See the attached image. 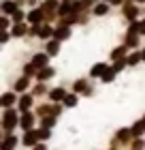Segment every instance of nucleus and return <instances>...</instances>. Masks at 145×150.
I'll use <instances>...</instances> for the list:
<instances>
[{"instance_id":"obj_1","label":"nucleus","mask_w":145,"mask_h":150,"mask_svg":"<svg viewBox=\"0 0 145 150\" xmlns=\"http://www.w3.org/2000/svg\"><path fill=\"white\" fill-rule=\"evenodd\" d=\"M17 120H19V112L15 107H9V110H4L2 118H0V127H2L4 133H13L17 129Z\"/></svg>"},{"instance_id":"obj_2","label":"nucleus","mask_w":145,"mask_h":150,"mask_svg":"<svg viewBox=\"0 0 145 150\" xmlns=\"http://www.w3.org/2000/svg\"><path fill=\"white\" fill-rule=\"evenodd\" d=\"M32 107H34V97L30 94V90H28V92H22V94L17 97L15 110H17L19 114H22V112H30Z\"/></svg>"},{"instance_id":"obj_3","label":"nucleus","mask_w":145,"mask_h":150,"mask_svg":"<svg viewBox=\"0 0 145 150\" xmlns=\"http://www.w3.org/2000/svg\"><path fill=\"white\" fill-rule=\"evenodd\" d=\"M122 15L126 17L128 22L139 19V4H134L132 0H124V2H122Z\"/></svg>"},{"instance_id":"obj_4","label":"nucleus","mask_w":145,"mask_h":150,"mask_svg":"<svg viewBox=\"0 0 145 150\" xmlns=\"http://www.w3.org/2000/svg\"><path fill=\"white\" fill-rule=\"evenodd\" d=\"M34 125H36V116H34V112H22L19 114V120H17V127L22 129V131H28V129H34Z\"/></svg>"},{"instance_id":"obj_5","label":"nucleus","mask_w":145,"mask_h":150,"mask_svg":"<svg viewBox=\"0 0 145 150\" xmlns=\"http://www.w3.org/2000/svg\"><path fill=\"white\" fill-rule=\"evenodd\" d=\"M39 142H41V139H39V129H28V131H24L19 144L26 146V148H32V146H36Z\"/></svg>"},{"instance_id":"obj_6","label":"nucleus","mask_w":145,"mask_h":150,"mask_svg":"<svg viewBox=\"0 0 145 150\" xmlns=\"http://www.w3.org/2000/svg\"><path fill=\"white\" fill-rule=\"evenodd\" d=\"M71 35H73V28H71V26H62V24H58L56 28H53L51 39H56V41H60V43H64V41L71 39Z\"/></svg>"},{"instance_id":"obj_7","label":"nucleus","mask_w":145,"mask_h":150,"mask_svg":"<svg viewBox=\"0 0 145 150\" xmlns=\"http://www.w3.org/2000/svg\"><path fill=\"white\" fill-rule=\"evenodd\" d=\"M26 22H28L30 26H32V24H43V22H45L43 9H41V6H32V9L26 13Z\"/></svg>"},{"instance_id":"obj_8","label":"nucleus","mask_w":145,"mask_h":150,"mask_svg":"<svg viewBox=\"0 0 145 150\" xmlns=\"http://www.w3.org/2000/svg\"><path fill=\"white\" fill-rule=\"evenodd\" d=\"M30 86H32V77H28V75H22V77H17L15 84H13V92H15V94L28 92Z\"/></svg>"},{"instance_id":"obj_9","label":"nucleus","mask_w":145,"mask_h":150,"mask_svg":"<svg viewBox=\"0 0 145 150\" xmlns=\"http://www.w3.org/2000/svg\"><path fill=\"white\" fill-rule=\"evenodd\" d=\"M115 144H122V146H126L132 142V135H130V129L128 127H122V129H117L115 131V137H113Z\"/></svg>"},{"instance_id":"obj_10","label":"nucleus","mask_w":145,"mask_h":150,"mask_svg":"<svg viewBox=\"0 0 145 150\" xmlns=\"http://www.w3.org/2000/svg\"><path fill=\"white\" fill-rule=\"evenodd\" d=\"M17 103V94L13 90H6L0 94V107H4V110H9V107H15Z\"/></svg>"},{"instance_id":"obj_11","label":"nucleus","mask_w":145,"mask_h":150,"mask_svg":"<svg viewBox=\"0 0 145 150\" xmlns=\"http://www.w3.org/2000/svg\"><path fill=\"white\" fill-rule=\"evenodd\" d=\"M30 64L39 71V69H43V67L49 64V56H47L45 52H36V54H34V56L30 58Z\"/></svg>"},{"instance_id":"obj_12","label":"nucleus","mask_w":145,"mask_h":150,"mask_svg":"<svg viewBox=\"0 0 145 150\" xmlns=\"http://www.w3.org/2000/svg\"><path fill=\"white\" fill-rule=\"evenodd\" d=\"M34 77H36V81H43L45 84V81H49L51 77H56V69L47 64V67H43V69H39L36 73H34Z\"/></svg>"},{"instance_id":"obj_13","label":"nucleus","mask_w":145,"mask_h":150,"mask_svg":"<svg viewBox=\"0 0 145 150\" xmlns=\"http://www.w3.org/2000/svg\"><path fill=\"white\" fill-rule=\"evenodd\" d=\"M19 144V139L15 137V133H4L2 142H0V150H15Z\"/></svg>"},{"instance_id":"obj_14","label":"nucleus","mask_w":145,"mask_h":150,"mask_svg":"<svg viewBox=\"0 0 145 150\" xmlns=\"http://www.w3.org/2000/svg\"><path fill=\"white\" fill-rule=\"evenodd\" d=\"M28 28H30V26H28V22H19V24H13L9 32H11V37L22 39V37H26V35H28Z\"/></svg>"},{"instance_id":"obj_15","label":"nucleus","mask_w":145,"mask_h":150,"mask_svg":"<svg viewBox=\"0 0 145 150\" xmlns=\"http://www.w3.org/2000/svg\"><path fill=\"white\" fill-rule=\"evenodd\" d=\"M64 94H66V88L56 86V88H51V90H47V99H49V103H60V101L64 99Z\"/></svg>"},{"instance_id":"obj_16","label":"nucleus","mask_w":145,"mask_h":150,"mask_svg":"<svg viewBox=\"0 0 145 150\" xmlns=\"http://www.w3.org/2000/svg\"><path fill=\"white\" fill-rule=\"evenodd\" d=\"M60 47H62V43H60V41H56V39H47V41H45V54H47L49 58L58 56V54H60Z\"/></svg>"},{"instance_id":"obj_17","label":"nucleus","mask_w":145,"mask_h":150,"mask_svg":"<svg viewBox=\"0 0 145 150\" xmlns=\"http://www.w3.org/2000/svg\"><path fill=\"white\" fill-rule=\"evenodd\" d=\"M109 11H111V4L100 2V0L92 6V15H94V17H105V15H109Z\"/></svg>"},{"instance_id":"obj_18","label":"nucleus","mask_w":145,"mask_h":150,"mask_svg":"<svg viewBox=\"0 0 145 150\" xmlns=\"http://www.w3.org/2000/svg\"><path fill=\"white\" fill-rule=\"evenodd\" d=\"M51 35H53V26L51 24H47V22H43V24H41L39 26V39L41 41H47V39H51Z\"/></svg>"},{"instance_id":"obj_19","label":"nucleus","mask_w":145,"mask_h":150,"mask_svg":"<svg viewBox=\"0 0 145 150\" xmlns=\"http://www.w3.org/2000/svg\"><path fill=\"white\" fill-rule=\"evenodd\" d=\"M34 116H36V118H43V116H53V103H41V105H36Z\"/></svg>"},{"instance_id":"obj_20","label":"nucleus","mask_w":145,"mask_h":150,"mask_svg":"<svg viewBox=\"0 0 145 150\" xmlns=\"http://www.w3.org/2000/svg\"><path fill=\"white\" fill-rule=\"evenodd\" d=\"M107 62H96V64H92V69H90V77H92V79H100V75L102 73H105V69H107Z\"/></svg>"},{"instance_id":"obj_21","label":"nucleus","mask_w":145,"mask_h":150,"mask_svg":"<svg viewBox=\"0 0 145 150\" xmlns=\"http://www.w3.org/2000/svg\"><path fill=\"white\" fill-rule=\"evenodd\" d=\"M60 103L64 105V107H68V110H71V107H77V103H79V94H75V92H66V94H64V99H62Z\"/></svg>"},{"instance_id":"obj_22","label":"nucleus","mask_w":145,"mask_h":150,"mask_svg":"<svg viewBox=\"0 0 145 150\" xmlns=\"http://www.w3.org/2000/svg\"><path fill=\"white\" fill-rule=\"evenodd\" d=\"M130 50H128V47L126 45H117V47H113V50H111V54H109V56H111V62H113V60H120V58H126V54H128Z\"/></svg>"},{"instance_id":"obj_23","label":"nucleus","mask_w":145,"mask_h":150,"mask_svg":"<svg viewBox=\"0 0 145 150\" xmlns=\"http://www.w3.org/2000/svg\"><path fill=\"white\" fill-rule=\"evenodd\" d=\"M30 88H32L30 94H32L34 99H36V97H47V90H49V88H47V86L43 84V81H36V84L30 86Z\"/></svg>"},{"instance_id":"obj_24","label":"nucleus","mask_w":145,"mask_h":150,"mask_svg":"<svg viewBox=\"0 0 145 150\" xmlns=\"http://www.w3.org/2000/svg\"><path fill=\"white\" fill-rule=\"evenodd\" d=\"M88 86H90V84H88L85 77H77V79L73 81V92H75V94H83Z\"/></svg>"},{"instance_id":"obj_25","label":"nucleus","mask_w":145,"mask_h":150,"mask_svg":"<svg viewBox=\"0 0 145 150\" xmlns=\"http://www.w3.org/2000/svg\"><path fill=\"white\" fill-rule=\"evenodd\" d=\"M130 129V135H132V139L134 137H143L145 135V125H143V120H137L132 127H128Z\"/></svg>"},{"instance_id":"obj_26","label":"nucleus","mask_w":145,"mask_h":150,"mask_svg":"<svg viewBox=\"0 0 145 150\" xmlns=\"http://www.w3.org/2000/svg\"><path fill=\"white\" fill-rule=\"evenodd\" d=\"M39 120V125H41V129H53L58 125V118L56 116H43V118H36Z\"/></svg>"},{"instance_id":"obj_27","label":"nucleus","mask_w":145,"mask_h":150,"mask_svg":"<svg viewBox=\"0 0 145 150\" xmlns=\"http://www.w3.org/2000/svg\"><path fill=\"white\" fill-rule=\"evenodd\" d=\"M15 9H19V6L15 4V0H2V2H0V11H2V15H11Z\"/></svg>"},{"instance_id":"obj_28","label":"nucleus","mask_w":145,"mask_h":150,"mask_svg":"<svg viewBox=\"0 0 145 150\" xmlns=\"http://www.w3.org/2000/svg\"><path fill=\"white\" fill-rule=\"evenodd\" d=\"M124 60H126V67H137V64L141 62V54L139 52H128Z\"/></svg>"},{"instance_id":"obj_29","label":"nucleus","mask_w":145,"mask_h":150,"mask_svg":"<svg viewBox=\"0 0 145 150\" xmlns=\"http://www.w3.org/2000/svg\"><path fill=\"white\" fill-rule=\"evenodd\" d=\"M124 45H126L128 50H137V47H139V35H126L124 37Z\"/></svg>"},{"instance_id":"obj_30","label":"nucleus","mask_w":145,"mask_h":150,"mask_svg":"<svg viewBox=\"0 0 145 150\" xmlns=\"http://www.w3.org/2000/svg\"><path fill=\"white\" fill-rule=\"evenodd\" d=\"M9 19H11V24H19V22H26V11L24 9H15L9 15Z\"/></svg>"},{"instance_id":"obj_31","label":"nucleus","mask_w":145,"mask_h":150,"mask_svg":"<svg viewBox=\"0 0 145 150\" xmlns=\"http://www.w3.org/2000/svg\"><path fill=\"white\" fill-rule=\"evenodd\" d=\"M115 75H117V73H115V71L111 69V64H109L107 69H105V73L100 75V81H102V84H111V81L115 79Z\"/></svg>"},{"instance_id":"obj_32","label":"nucleus","mask_w":145,"mask_h":150,"mask_svg":"<svg viewBox=\"0 0 145 150\" xmlns=\"http://www.w3.org/2000/svg\"><path fill=\"white\" fill-rule=\"evenodd\" d=\"M145 148V139L143 137H134L130 142V150H143Z\"/></svg>"},{"instance_id":"obj_33","label":"nucleus","mask_w":145,"mask_h":150,"mask_svg":"<svg viewBox=\"0 0 145 150\" xmlns=\"http://www.w3.org/2000/svg\"><path fill=\"white\" fill-rule=\"evenodd\" d=\"M111 69H113L115 73H122L124 69H126V60H124V58H120V60H113V64H111Z\"/></svg>"},{"instance_id":"obj_34","label":"nucleus","mask_w":145,"mask_h":150,"mask_svg":"<svg viewBox=\"0 0 145 150\" xmlns=\"http://www.w3.org/2000/svg\"><path fill=\"white\" fill-rule=\"evenodd\" d=\"M34 73H36V69L30 64V62H26L24 67H22V75H28V77H34Z\"/></svg>"},{"instance_id":"obj_35","label":"nucleus","mask_w":145,"mask_h":150,"mask_svg":"<svg viewBox=\"0 0 145 150\" xmlns=\"http://www.w3.org/2000/svg\"><path fill=\"white\" fill-rule=\"evenodd\" d=\"M11 28V19L9 15H0V30H9Z\"/></svg>"},{"instance_id":"obj_36","label":"nucleus","mask_w":145,"mask_h":150,"mask_svg":"<svg viewBox=\"0 0 145 150\" xmlns=\"http://www.w3.org/2000/svg\"><path fill=\"white\" fill-rule=\"evenodd\" d=\"M51 137V129H39V139L41 142H47Z\"/></svg>"},{"instance_id":"obj_37","label":"nucleus","mask_w":145,"mask_h":150,"mask_svg":"<svg viewBox=\"0 0 145 150\" xmlns=\"http://www.w3.org/2000/svg\"><path fill=\"white\" fill-rule=\"evenodd\" d=\"M9 39H11V32L9 30H0V45H4Z\"/></svg>"},{"instance_id":"obj_38","label":"nucleus","mask_w":145,"mask_h":150,"mask_svg":"<svg viewBox=\"0 0 145 150\" xmlns=\"http://www.w3.org/2000/svg\"><path fill=\"white\" fill-rule=\"evenodd\" d=\"M79 2H81V6H83V9H92L98 0H79Z\"/></svg>"},{"instance_id":"obj_39","label":"nucleus","mask_w":145,"mask_h":150,"mask_svg":"<svg viewBox=\"0 0 145 150\" xmlns=\"http://www.w3.org/2000/svg\"><path fill=\"white\" fill-rule=\"evenodd\" d=\"M139 37H145V19L139 22Z\"/></svg>"},{"instance_id":"obj_40","label":"nucleus","mask_w":145,"mask_h":150,"mask_svg":"<svg viewBox=\"0 0 145 150\" xmlns=\"http://www.w3.org/2000/svg\"><path fill=\"white\" fill-rule=\"evenodd\" d=\"M32 150H47V144L45 142H39L36 146H32Z\"/></svg>"},{"instance_id":"obj_41","label":"nucleus","mask_w":145,"mask_h":150,"mask_svg":"<svg viewBox=\"0 0 145 150\" xmlns=\"http://www.w3.org/2000/svg\"><path fill=\"white\" fill-rule=\"evenodd\" d=\"M15 4H17V6H19V9H22V6H24V4H26V0H15Z\"/></svg>"},{"instance_id":"obj_42","label":"nucleus","mask_w":145,"mask_h":150,"mask_svg":"<svg viewBox=\"0 0 145 150\" xmlns=\"http://www.w3.org/2000/svg\"><path fill=\"white\" fill-rule=\"evenodd\" d=\"M139 54H141V62H145V47H143V50H141Z\"/></svg>"},{"instance_id":"obj_43","label":"nucleus","mask_w":145,"mask_h":150,"mask_svg":"<svg viewBox=\"0 0 145 150\" xmlns=\"http://www.w3.org/2000/svg\"><path fill=\"white\" fill-rule=\"evenodd\" d=\"M132 2H134V4H139V6H141V4H145V0H132Z\"/></svg>"},{"instance_id":"obj_44","label":"nucleus","mask_w":145,"mask_h":150,"mask_svg":"<svg viewBox=\"0 0 145 150\" xmlns=\"http://www.w3.org/2000/svg\"><path fill=\"white\" fill-rule=\"evenodd\" d=\"M100 2H107V4H113V0H100Z\"/></svg>"},{"instance_id":"obj_45","label":"nucleus","mask_w":145,"mask_h":150,"mask_svg":"<svg viewBox=\"0 0 145 150\" xmlns=\"http://www.w3.org/2000/svg\"><path fill=\"white\" fill-rule=\"evenodd\" d=\"M109 150H117V148H115V146H113V144H111V148H109Z\"/></svg>"},{"instance_id":"obj_46","label":"nucleus","mask_w":145,"mask_h":150,"mask_svg":"<svg viewBox=\"0 0 145 150\" xmlns=\"http://www.w3.org/2000/svg\"><path fill=\"white\" fill-rule=\"evenodd\" d=\"M141 120H143V125H145V114H143V118H141Z\"/></svg>"},{"instance_id":"obj_47","label":"nucleus","mask_w":145,"mask_h":150,"mask_svg":"<svg viewBox=\"0 0 145 150\" xmlns=\"http://www.w3.org/2000/svg\"><path fill=\"white\" fill-rule=\"evenodd\" d=\"M0 142H2V137H0Z\"/></svg>"}]
</instances>
